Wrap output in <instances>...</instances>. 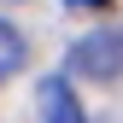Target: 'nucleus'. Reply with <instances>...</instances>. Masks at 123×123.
<instances>
[{
  "label": "nucleus",
  "instance_id": "obj_2",
  "mask_svg": "<svg viewBox=\"0 0 123 123\" xmlns=\"http://www.w3.org/2000/svg\"><path fill=\"white\" fill-rule=\"evenodd\" d=\"M35 111H41V123H88L82 100H76V88L65 82V76H47V82H41V94H35Z\"/></svg>",
  "mask_w": 123,
  "mask_h": 123
},
{
  "label": "nucleus",
  "instance_id": "obj_4",
  "mask_svg": "<svg viewBox=\"0 0 123 123\" xmlns=\"http://www.w3.org/2000/svg\"><path fill=\"white\" fill-rule=\"evenodd\" d=\"M70 6H76V12H88V6H105V0H70Z\"/></svg>",
  "mask_w": 123,
  "mask_h": 123
},
{
  "label": "nucleus",
  "instance_id": "obj_3",
  "mask_svg": "<svg viewBox=\"0 0 123 123\" xmlns=\"http://www.w3.org/2000/svg\"><path fill=\"white\" fill-rule=\"evenodd\" d=\"M24 59H29V41H24V29L0 24V82H6V76H18V70H24Z\"/></svg>",
  "mask_w": 123,
  "mask_h": 123
},
{
  "label": "nucleus",
  "instance_id": "obj_1",
  "mask_svg": "<svg viewBox=\"0 0 123 123\" xmlns=\"http://www.w3.org/2000/svg\"><path fill=\"white\" fill-rule=\"evenodd\" d=\"M70 70L94 76V82H117L123 76V29H94L70 47Z\"/></svg>",
  "mask_w": 123,
  "mask_h": 123
}]
</instances>
